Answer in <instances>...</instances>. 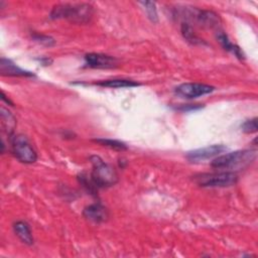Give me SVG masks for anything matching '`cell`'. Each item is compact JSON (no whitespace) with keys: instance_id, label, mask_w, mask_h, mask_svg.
I'll return each instance as SVG.
<instances>
[{"instance_id":"1","label":"cell","mask_w":258,"mask_h":258,"mask_svg":"<svg viewBox=\"0 0 258 258\" xmlns=\"http://www.w3.org/2000/svg\"><path fill=\"white\" fill-rule=\"evenodd\" d=\"M94 14L93 6L87 3H60L53 6L49 17L51 19H67L73 23H88Z\"/></svg>"},{"instance_id":"2","label":"cell","mask_w":258,"mask_h":258,"mask_svg":"<svg viewBox=\"0 0 258 258\" xmlns=\"http://www.w3.org/2000/svg\"><path fill=\"white\" fill-rule=\"evenodd\" d=\"M90 161L93 166L90 177L98 188L114 185L118 181V174L115 168L100 156L92 155L90 156Z\"/></svg>"},{"instance_id":"3","label":"cell","mask_w":258,"mask_h":258,"mask_svg":"<svg viewBox=\"0 0 258 258\" xmlns=\"http://www.w3.org/2000/svg\"><path fill=\"white\" fill-rule=\"evenodd\" d=\"M256 150H237L215 158L211 165L214 168H244L251 164L256 158Z\"/></svg>"},{"instance_id":"4","label":"cell","mask_w":258,"mask_h":258,"mask_svg":"<svg viewBox=\"0 0 258 258\" xmlns=\"http://www.w3.org/2000/svg\"><path fill=\"white\" fill-rule=\"evenodd\" d=\"M194 180L202 187H228L237 182L238 176L232 171L200 173L194 176Z\"/></svg>"},{"instance_id":"5","label":"cell","mask_w":258,"mask_h":258,"mask_svg":"<svg viewBox=\"0 0 258 258\" xmlns=\"http://www.w3.org/2000/svg\"><path fill=\"white\" fill-rule=\"evenodd\" d=\"M11 151L13 155L23 163H33L37 159V153L26 136L17 134L11 136Z\"/></svg>"},{"instance_id":"6","label":"cell","mask_w":258,"mask_h":258,"mask_svg":"<svg viewBox=\"0 0 258 258\" xmlns=\"http://www.w3.org/2000/svg\"><path fill=\"white\" fill-rule=\"evenodd\" d=\"M215 91V87L201 83H184L177 86L174 92L177 96L185 99H195Z\"/></svg>"},{"instance_id":"7","label":"cell","mask_w":258,"mask_h":258,"mask_svg":"<svg viewBox=\"0 0 258 258\" xmlns=\"http://www.w3.org/2000/svg\"><path fill=\"white\" fill-rule=\"evenodd\" d=\"M226 150H227V147L223 144H213L207 147L188 151L186 153V158L190 162L198 163V162L207 160L209 158H212L214 156H217Z\"/></svg>"},{"instance_id":"8","label":"cell","mask_w":258,"mask_h":258,"mask_svg":"<svg viewBox=\"0 0 258 258\" xmlns=\"http://www.w3.org/2000/svg\"><path fill=\"white\" fill-rule=\"evenodd\" d=\"M85 62L87 67L92 69H112L118 64L116 57L96 52L87 53L85 55Z\"/></svg>"},{"instance_id":"9","label":"cell","mask_w":258,"mask_h":258,"mask_svg":"<svg viewBox=\"0 0 258 258\" xmlns=\"http://www.w3.org/2000/svg\"><path fill=\"white\" fill-rule=\"evenodd\" d=\"M83 216L87 220H89V221H91L93 223L100 224V223H103V222L108 220V218H109V211L102 204L95 203V204L87 206L84 209Z\"/></svg>"},{"instance_id":"10","label":"cell","mask_w":258,"mask_h":258,"mask_svg":"<svg viewBox=\"0 0 258 258\" xmlns=\"http://www.w3.org/2000/svg\"><path fill=\"white\" fill-rule=\"evenodd\" d=\"M188 15H191L192 19H196L199 24L204 27L214 28L218 27L220 23V17L217 13L211 10H191Z\"/></svg>"},{"instance_id":"11","label":"cell","mask_w":258,"mask_h":258,"mask_svg":"<svg viewBox=\"0 0 258 258\" xmlns=\"http://www.w3.org/2000/svg\"><path fill=\"white\" fill-rule=\"evenodd\" d=\"M0 74L2 76H8V77H33L34 76L33 73L19 68L13 61L5 57H1L0 59Z\"/></svg>"},{"instance_id":"12","label":"cell","mask_w":258,"mask_h":258,"mask_svg":"<svg viewBox=\"0 0 258 258\" xmlns=\"http://www.w3.org/2000/svg\"><path fill=\"white\" fill-rule=\"evenodd\" d=\"M218 41L220 42V44L222 45V47L227 50V51H230L231 53H233L237 58L239 59H244L245 58V54L243 52V50L236 44L232 43L231 40L229 39L228 35L222 31V30H218L217 32V35H216Z\"/></svg>"},{"instance_id":"13","label":"cell","mask_w":258,"mask_h":258,"mask_svg":"<svg viewBox=\"0 0 258 258\" xmlns=\"http://www.w3.org/2000/svg\"><path fill=\"white\" fill-rule=\"evenodd\" d=\"M13 230L16 236L26 245L33 244V237L31 234V230L26 222L18 221L13 224Z\"/></svg>"},{"instance_id":"14","label":"cell","mask_w":258,"mask_h":258,"mask_svg":"<svg viewBox=\"0 0 258 258\" xmlns=\"http://www.w3.org/2000/svg\"><path fill=\"white\" fill-rule=\"evenodd\" d=\"M97 86L101 87H107V88H113V89H118V88H132V87H138L140 86L139 83H136L131 80H125V79H112V80H106V81H101L98 83H95Z\"/></svg>"},{"instance_id":"15","label":"cell","mask_w":258,"mask_h":258,"mask_svg":"<svg viewBox=\"0 0 258 258\" xmlns=\"http://www.w3.org/2000/svg\"><path fill=\"white\" fill-rule=\"evenodd\" d=\"M1 125L3 130L8 136H12L14 128L16 126V120L10 111L6 110L4 107H1Z\"/></svg>"},{"instance_id":"16","label":"cell","mask_w":258,"mask_h":258,"mask_svg":"<svg viewBox=\"0 0 258 258\" xmlns=\"http://www.w3.org/2000/svg\"><path fill=\"white\" fill-rule=\"evenodd\" d=\"M180 32L183 38L191 44H203L205 43L202 38H200L196 33L191 25L187 22H182L180 25Z\"/></svg>"},{"instance_id":"17","label":"cell","mask_w":258,"mask_h":258,"mask_svg":"<svg viewBox=\"0 0 258 258\" xmlns=\"http://www.w3.org/2000/svg\"><path fill=\"white\" fill-rule=\"evenodd\" d=\"M94 142L102 145V146H106L109 147L111 149L114 150H118V151H124L127 150L128 147L127 145L119 140H115V139H107V138H97V139H93Z\"/></svg>"},{"instance_id":"18","label":"cell","mask_w":258,"mask_h":258,"mask_svg":"<svg viewBox=\"0 0 258 258\" xmlns=\"http://www.w3.org/2000/svg\"><path fill=\"white\" fill-rule=\"evenodd\" d=\"M139 4L142 5L148 19L152 23H157L158 22V14H157L155 3L152 1H141V2H139Z\"/></svg>"},{"instance_id":"19","label":"cell","mask_w":258,"mask_h":258,"mask_svg":"<svg viewBox=\"0 0 258 258\" xmlns=\"http://www.w3.org/2000/svg\"><path fill=\"white\" fill-rule=\"evenodd\" d=\"M31 37L34 41H36L37 43L44 45V46H53L55 44V40L48 35L45 34H41V33H37V32H33L31 33Z\"/></svg>"},{"instance_id":"20","label":"cell","mask_w":258,"mask_h":258,"mask_svg":"<svg viewBox=\"0 0 258 258\" xmlns=\"http://www.w3.org/2000/svg\"><path fill=\"white\" fill-rule=\"evenodd\" d=\"M241 129L243 132L245 133H255L258 130V126H257V118H253V119H249L246 120L242 125H241Z\"/></svg>"},{"instance_id":"21","label":"cell","mask_w":258,"mask_h":258,"mask_svg":"<svg viewBox=\"0 0 258 258\" xmlns=\"http://www.w3.org/2000/svg\"><path fill=\"white\" fill-rule=\"evenodd\" d=\"M203 106L202 105H192V104H186V105H181L176 107L175 109L178 111H182V112H188V111H195L198 109H201Z\"/></svg>"},{"instance_id":"22","label":"cell","mask_w":258,"mask_h":258,"mask_svg":"<svg viewBox=\"0 0 258 258\" xmlns=\"http://www.w3.org/2000/svg\"><path fill=\"white\" fill-rule=\"evenodd\" d=\"M37 60H38L42 66H49V64L52 62V59H51V58H48V57H40V58H37Z\"/></svg>"},{"instance_id":"23","label":"cell","mask_w":258,"mask_h":258,"mask_svg":"<svg viewBox=\"0 0 258 258\" xmlns=\"http://www.w3.org/2000/svg\"><path fill=\"white\" fill-rule=\"evenodd\" d=\"M1 96H2L1 98H2V100H3V101H5V102H6L7 104H9V105H13V103H12L9 99H7V98H6V96H5V94H4L3 92L1 93Z\"/></svg>"}]
</instances>
